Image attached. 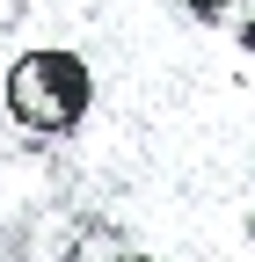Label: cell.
I'll return each instance as SVG.
<instances>
[{
    "mask_svg": "<svg viewBox=\"0 0 255 262\" xmlns=\"http://www.w3.org/2000/svg\"><path fill=\"white\" fill-rule=\"evenodd\" d=\"M22 15H29V0H0V37H8V29H22Z\"/></svg>",
    "mask_w": 255,
    "mask_h": 262,
    "instance_id": "obj_4",
    "label": "cell"
},
{
    "mask_svg": "<svg viewBox=\"0 0 255 262\" xmlns=\"http://www.w3.org/2000/svg\"><path fill=\"white\" fill-rule=\"evenodd\" d=\"M248 241H255V211H248Z\"/></svg>",
    "mask_w": 255,
    "mask_h": 262,
    "instance_id": "obj_5",
    "label": "cell"
},
{
    "mask_svg": "<svg viewBox=\"0 0 255 262\" xmlns=\"http://www.w3.org/2000/svg\"><path fill=\"white\" fill-rule=\"evenodd\" d=\"M233 44L255 58V8H248V15H233Z\"/></svg>",
    "mask_w": 255,
    "mask_h": 262,
    "instance_id": "obj_3",
    "label": "cell"
},
{
    "mask_svg": "<svg viewBox=\"0 0 255 262\" xmlns=\"http://www.w3.org/2000/svg\"><path fill=\"white\" fill-rule=\"evenodd\" d=\"M95 110V66L66 44H37L8 66V117L29 139H66Z\"/></svg>",
    "mask_w": 255,
    "mask_h": 262,
    "instance_id": "obj_1",
    "label": "cell"
},
{
    "mask_svg": "<svg viewBox=\"0 0 255 262\" xmlns=\"http://www.w3.org/2000/svg\"><path fill=\"white\" fill-rule=\"evenodd\" d=\"M182 15L197 22V29H226L233 22V0H182Z\"/></svg>",
    "mask_w": 255,
    "mask_h": 262,
    "instance_id": "obj_2",
    "label": "cell"
},
{
    "mask_svg": "<svg viewBox=\"0 0 255 262\" xmlns=\"http://www.w3.org/2000/svg\"><path fill=\"white\" fill-rule=\"evenodd\" d=\"M124 262H153V255H124Z\"/></svg>",
    "mask_w": 255,
    "mask_h": 262,
    "instance_id": "obj_6",
    "label": "cell"
}]
</instances>
